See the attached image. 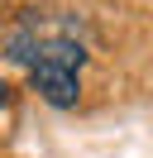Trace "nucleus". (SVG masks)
Masks as SVG:
<instances>
[{
  "instance_id": "nucleus-1",
  "label": "nucleus",
  "mask_w": 153,
  "mask_h": 158,
  "mask_svg": "<svg viewBox=\"0 0 153 158\" xmlns=\"http://www.w3.org/2000/svg\"><path fill=\"white\" fill-rule=\"evenodd\" d=\"M10 58L29 67V81H34V91L48 106H57V110L76 106V96H81L76 72H81V62H86V48H81V39L72 34L67 19L53 24V19L29 15V19L10 34Z\"/></svg>"
},
{
  "instance_id": "nucleus-2",
  "label": "nucleus",
  "mask_w": 153,
  "mask_h": 158,
  "mask_svg": "<svg viewBox=\"0 0 153 158\" xmlns=\"http://www.w3.org/2000/svg\"><path fill=\"white\" fill-rule=\"evenodd\" d=\"M5 101H10V86H5V81H0V110H5Z\"/></svg>"
}]
</instances>
